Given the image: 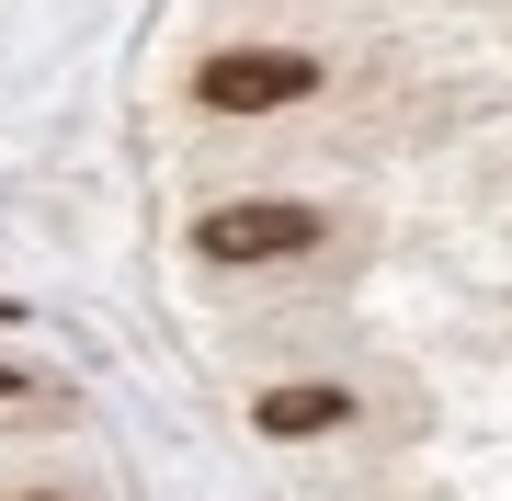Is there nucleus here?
<instances>
[{"label":"nucleus","mask_w":512,"mask_h":501,"mask_svg":"<svg viewBox=\"0 0 512 501\" xmlns=\"http://www.w3.org/2000/svg\"><path fill=\"white\" fill-rule=\"evenodd\" d=\"M0 399H23V376H12V365H0Z\"/></svg>","instance_id":"nucleus-4"},{"label":"nucleus","mask_w":512,"mask_h":501,"mask_svg":"<svg viewBox=\"0 0 512 501\" xmlns=\"http://www.w3.org/2000/svg\"><path fill=\"white\" fill-rule=\"evenodd\" d=\"M251 422H262V433H342V422H353V388H274Z\"/></svg>","instance_id":"nucleus-3"},{"label":"nucleus","mask_w":512,"mask_h":501,"mask_svg":"<svg viewBox=\"0 0 512 501\" xmlns=\"http://www.w3.org/2000/svg\"><path fill=\"white\" fill-rule=\"evenodd\" d=\"M194 251L205 262H296V251H319V205H296V194L205 205V217H194Z\"/></svg>","instance_id":"nucleus-1"},{"label":"nucleus","mask_w":512,"mask_h":501,"mask_svg":"<svg viewBox=\"0 0 512 501\" xmlns=\"http://www.w3.org/2000/svg\"><path fill=\"white\" fill-rule=\"evenodd\" d=\"M308 92H319V57H296V46H228V57L194 69V103L205 114H285Z\"/></svg>","instance_id":"nucleus-2"},{"label":"nucleus","mask_w":512,"mask_h":501,"mask_svg":"<svg viewBox=\"0 0 512 501\" xmlns=\"http://www.w3.org/2000/svg\"><path fill=\"white\" fill-rule=\"evenodd\" d=\"M12 501H69V490H12Z\"/></svg>","instance_id":"nucleus-5"}]
</instances>
